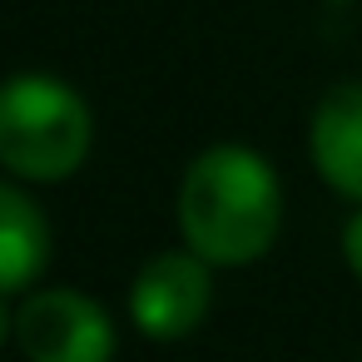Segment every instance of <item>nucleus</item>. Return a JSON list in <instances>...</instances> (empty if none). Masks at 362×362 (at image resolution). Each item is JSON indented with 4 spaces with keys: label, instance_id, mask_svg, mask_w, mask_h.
Segmentation results:
<instances>
[{
    "label": "nucleus",
    "instance_id": "1",
    "mask_svg": "<svg viewBox=\"0 0 362 362\" xmlns=\"http://www.w3.org/2000/svg\"><path fill=\"white\" fill-rule=\"evenodd\" d=\"M179 238L209 268H243L263 258L283 223L273 164L248 144H209L179 179Z\"/></svg>",
    "mask_w": 362,
    "mask_h": 362
},
{
    "label": "nucleus",
    "instance_id": "2",
    "mask_svg": "<svg viewBox=\"0 0 362 362\" xmlns=\"http://www.w3.org/2000/svg\"><path fill=\"white\" fill-rule=\"evenodd\" d=\"M90 105L60 75L21 70L0 80V164L16 179L60 184L90 159Z\"/></svg>",
    "mask_w": 362,
    "mask_h": 362
},
{
    "label": "nucleus",
    "instance_id": "3",
    "mask_svg": "<svg viewBox=\"0 0 362 362\" xmlns=\"http://www.w3.org/2000/svg\"><path fill=\"white\" fill-rule=\"evenodd\" d=\"M16 342L30 362H110L119 337L90 293L40 288L16 308Z\"/></svg>",
    "mask_w": 362,
    "mask_h": 362
},
{
    "label": "nucleus",
    "instance_id": "4",
    "mask_svg": "<svg viewBox=\"0 0 362 362\" xmlns=\"http://www.w3.org/2000/svg\"><path fill=\"white\" fill-rule=\"evenodd\" d=\"M209 308H214V268L189 248L154 253L129 283V317L154 342L189 337L209 317Z\"/></svg>",
    "mask_w": 362,
    "mask_h": 362
},
{
    "label": "nucleus",
    "instance_id": "5",
    "mask_svg": "<svg viewBox=\"0 0 362 362\" xmlns=\"http://www.w3.org/2000/svg\"><path fill=\"white\" fill-rule=\"evenodd\" d=\"M308 154L332 194L362 204V80L322 90L308 119Z\"/></svg>",
    "mask_w": 362,
    "mask_h": 362
},
{
    "label": "nucleus",
    "instance_id": "6",
    "mask_svg": "<svg viewBox=\"0 0 362 362\" xmlns=\"http://www.w3.org/2000/svg\"><path fill=\"white\" fill-rule=\"evenodd\" d=\"M50 258V223L40 214V204L16 189L0 184V293H25Z\"/></svg>",
    "mask_w": 362,
    "mask_h": 362
},
{
    "label": "nucleus",
    "instance_id": "7",
    "mask_svg": "<svg viewBox=\"0 0 362 362\" xmlns=\"http://www.w3.org/2000/svg\"><path fill=\"white\" fill-rule=\"evenodd\" d=\"M342 258H347V268H352V278H362V209L347 218V228H342Z\"/></svg>",
    "mask_w": 362,
    "mask_h": 362
},
{
    "label": "nucleus",
    "instance_id": "8",
    "mask_svg": "<svg viewBox=\"0 0 362 362\" xmlns=\"http://www.w3.org/2000/svg\"><path fill=\"white\" fill-rule=\"evenodd\" d=\"M11 337H16V313L6 308V293H0V347H6Z\"/></svg>",
    "mask_w": 362,
    "mask_h": 362
},
{
    "label": "nucleus",
    "instance_id": "9",
    "mask_svg": "<svg viewBox=\"0 0 362 362\" xmlns=\"http://www.w3.org/2000/svg\"><path fill=\"white\" fill-rule=\"evenodd\" d=\"M327 6H352V0H327Z\"/></svg>",
    "mask_w": 362,
    "mask_h": 362
}]
</instances>
